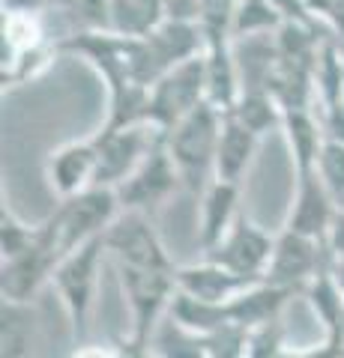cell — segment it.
<instances>
[{"instance_id": "603a6c76", "label": "cell", "mask_w": 344, "mask_h": 358, "mask_svg": "<svg viewBox=\"0 0 344 358\" xmlns=\"http://www.w3.org/2000/svg\"><path fill=\"white\" fill-rule=\"evenodd\" d=\"M165 18V0H111V30L120 36H147Z\"/></svg>"}, {"instance_id": "d6986e66", "label": "cell", "mask_w": 344, "mask_h": 358, "mask_svg": "<svg viewBox=\"0 0 344 358\" xmlns=\"http://www.w3.org/2000/svg\"><path fill=\"white\" fill-rule=\"evenodd\" d=\"M287 150L294 159V171H315L317 167V155L324 150L326 141V129L324 120L315 117V110H284V122H282Z\"/></svg>"}, {"instance_id": "83f0119b", "label": "cell", "mask_w": 344, "mask_h": 358, "mask_svg": "<svg viewBox=\"0 0 344 358\" xmlns=\"http://www.w3.org/2000/svg\"><path fill=\"white\" fill-rule=\"evenodd\" d=\"M296 358H344V334H324V341L308 346V350H294Z\"/></svg>"}, {"instance_id": "8fae6325", "label": "cell", "mask_w": 344, "mask_h": 358, "mask_svg": "<svg viewBox=\"0 0 344 358\" xmlns=\"http://www.w3.org/2000/svg\"><path fill=\"white\" fill-rule=\"evenodd\" d=\"M273 251H275L273 233H266L263 227H258V224L246 215V212H240V218L234 221V227L228 230V236L221 239L213 251H207L201 257L231 268V272H237V275L263 281L266 266L273 260Z\"/></svg>"}, {"instance_id": "9a60e30c", "label": "cell", "mask_w": 344, "mask_h": 358, "mask_svg": "<svg viewBox=\"0 0 344 358\" xmlns=\"http://www.w3.org/2000/svg\"><path fill=\"white\" fill-rule=\"evenodd\" d=\"M254 284H261L258 278L237 275L213 260H204V257L198 263L177 266V289L198 301H209V305H225Z\"/></svg>"}, {"instance_id": "f546056e", "label": "cell", "mask_w": 344, "mask_h": 358, "mask_svg": "<svg viewBox=\"0 0 344 358\" xmlns=\"http://www.w3.org/2000/svg\"><path fill=\"white\" fill-rule=\"evenodd\" d=\"M326 24H329V30H332V33H336V39H341V42H344V0H329Z\"/></svg>"}, {"instance_id": "4dcf8cb0", "label": "cell", "mask_w": 344, "mask_h": 358, "mask_svg": "<svg viewBox=\"0 0 344 358\" xmlns=\"http://www.w3.org/2000/svg\"><path fill=\"white\" fill-rule=\"evenodd\" d=\"M329 251L336 257H344V209H338L336 221H332V230H329Z\"/></svg>"}, {"instance_id": "9c48e42d", "label": "cell", "mask_w": 344, "mask_h": 358, "mask_svg": "<svg viewBox=\"0 0 344 358\" xmlns=\"http://www.w3.org/2000/svg\"><path fill=\"white\" fill-rule=\"evenodd\" d=\"M105 248L123 266L156 268V272H177L165 242L153 227V215L147 212H120L114 224L105 230Z\"/></svg>"}, {"instance_id": "d4e9b609", "label": "cell", "mask_w": 344, "mask_h": 358, "mask_svg": "<svg viewBox=\"0 0 344 358\" xmlns=\"http://www.w3.org/2000/svg\"><path fill=\"white\" fill-rule=\"evenodd\" d=\"M282 24H284V18L273 6V0H234V21H231L234 42L270 36Z\"/></svg>"}, {"instance_id": "7c38bea8", "label": "cell", "mask_w": 344, "mask_h": 358, "mask_svg": "<svg viewBox=\"0 0 344 358\" xmlns=\"http://www.w3.org/2000/svg\"><path fill=\"white\" fill-rule=\"evenodd\" d=\"M159 129L153 126H129L120 131H96L99 141V171L96 182L99 188H117L123 179L135 173V167L144 162V155L150 152L153 141H156Z\"/></svg>"}, {"instance_id": "f1b7e54d", "label": "cell", "mask_w": 344, "mask_h": 358, "mask_svg": "<svg viewBox=\"0 0 344 358\" xmlns=\"http://www.w3.org/2000/svg\"><path fill=\"white\" fill-rule=\"evenodd\" d=\"M69 358H123L117 343H81Z\"/></svg>"}, {"instance_id": "4fadbf2b", "label": "cell", "mask_w": 344, "mask_h": 358, "mask_svg": "<svg viewBox=\"0 0 344 358\" xmlns=\"http://www.w3.org/2000/svg\"><path fill=\"white\" fill-rule=\"evenodd\" d=\"M57 263H60L57 251L51 248V242L42 236L39 227V239L25 254L4 260V266H0V293H4L6 301H27V305H33L39 289L51 284Z\"/></svg>"}, {"instance_id": "d6a6232c", "label": "cell", "mask_w": 344, "mask_h": 358, "mask_svg": "<svg viewBox=\"0 0 344 358\" xmlns=\"http://www.w3.org/2000/svg\"><path fill=\"white\" fill-rule=\"evenodd\" d=\"M332 278H336V284L344 296V257H336V260H332Z\"/></svg>"}, {"instance_id": "ffe728a7", "label": "cell", "mask_w": 344, "mask_h": 358, "mask_svg": "<svg viewBox=\"0 0 344 358\" xmlns=\"http://www.w3.org/2000/svg\"><path fill=\"white\" fill-rule=\"evenodd\" d=\"M39 338L36 308L27 301H6L0 308V358H27Z\"/></svg>"}, {"instance_id": "ba28073f", "label": "cell", "mask_w": 344, "mask_h": 358, "mask_svg": "<svg viewBox=\"0 0 344 358\" xmlns=\"http://www.w3.org/2000/svg\"><path fill=\"white\" fill-rule=\"evenodd\" d=\"M207 54L186 60L150 90V126L171 131L183 117L201 108L207 99Z\"/></svg>"}, {"instance_id": "e0dca14e", "label": "cell", "mask_w": 344, "mask_h": 358, "mask_svg": "<svg viewBox=\"0 0 344 358\" xmlns=\"http://www.w3.org/2000/svg\"><path fill=\"white\" fill-rule=\"evenodd\" d=\"M240 182H225V179H213L209 188L201 194V224H198V248L201 254L213 251L216 245L228 236L240 218Z\"/></svg>"}, {"instance_id": "52a82bcc", "label": "cell", "mask_w": 344, "mask_h": 358, "mask_svg": "<svg viewBox=\"0 0 344 358\" xmlns=\"http://www.w3.org/2000/svg\"><path fill=\"white\" fill-rule=\"evenodd\" d=\"M183 188L180 171L168 152V143H165V131L156 134L150 152L144 155V162L135 167V173L129 179H123L114 192L123 212H147L153 215L162 203H168L171 194H177Z\"/></svg>"}, {"instance_id": "3957f363", "label": "cell", "mask_w": 344, "mask_h": 358, "mask_svg": "<svg viewBox=\"0 0 344 358\" xmlns=\"http://www.w3.org/2000/svg\"><path fill=\"white\" fill-rule=\"evenodd\" d=\"M123 212L117 200L114 188H87L72 197H63L60 206L39 224L42 236L51 242V248L57 251L63 260L66 254H72L75 248H81L84 242H90L114 224V218Z\"/></svg>"}, {"instance_id": "5bb4252c", "label": "cell", "mask_w": 344, "mask_h": 358, "mask_svg": "<svg viewBox=\"0 0 344 358\" xmlns=\"http://www.w3.org/2000/svg\"><path fill=\"white\" fill-rule=\"evenodd\" d=\"M338 215V203L332 200V194L326 192L324 179L315 171H303L296 173V188H294V206L287 212V230L303 233L308 239L317 242H329V230L332 221Z\"/></svg>"}, {"instance_id": "8992f818", "label": "cell", "mask_w": 344, "mask_h": 358, "mask_svg": "<svg viewBox=\"0 0 344 358\" xmlns=\"http://www.w3.org/2000/svg\"><path fill=\"white\" fill-rule=\"evenodd\" d=\"M120 287L129 301L132 334L135 343L150 346L159 322L168 317L171 301L177 296V272H156V268H138L117 263Z\"/></svg>"}, {"instance_id": "cb8c5ba5", "label": "cell", "mask_w": 344, "mask_h": 358, "mask_svg": "<svg viewBox=\"0 0 344 358\" xmlns=\"http://www.w3.org/2000/svg\"><path fill=\"white\" fill-rule=\"evenodd\" d=\"M153 358H209L207 334H198L192 329L180 326L171 313L159 322L156 334L150 341Z\"/></svg>"}, {"instance_id": "6da1fadb", "label": "cell", "mask_w": 344, "mask_h": 358, "mask_svg": "<svg viewBox=\"0 0 344 358\" xmlns=\"http://www.w3.org/2000/svg\"><path fill=\"white\" fill-rule=\"evenodd\" d=\"M204 48L207 42L198 21L165 18L147 36H126L129 75L138 87L153 90L171 69L204 54Z\"/></svg>"}, {"instance_id": "ac0fdd59", "label": "cell", "mask_w": 344, "mask_h": 358, "mask_svg": "<svg viewBox=\"0 0 344 358\" xmlns=\"http://www.w3.org/2000/svg\"><path fill=\"white\" fill-rule=\"evenodd\" d=\"M258 143H261L258 134H252L240 120L225 114L221 138H219V152H216V179L242 185V179H246L249 167H252L254 152H258Z\"/></svg>"}, {"instance_id": "836d02e7", "label": "cell", "mask_w": 344, "mask_h": 358, "mask_svg": "<svg viewBox=\"0 0 344 358\" xmlns=\"http://www.w3.org/2000/svg\"><path fill=\"white\" fill-rule=\"evenodd\" d=\"M338 42H341V39H338ZM341 54H344V42H341Z\"/></svg>"}, {"instance_id": "277c9868", "label": "cell", "mask_w": 344, "mask_h": 358, "mask_svg": "<svg viewBox=\"0 0 344 358\" xmlns=\"http://www.w3.org/2000/svg\"><path fill=\"white\" fill-rule=\"evenodd\" d=\"M105 254L108 248H105V233H102V236L84 242L81 248H75L72 254H66L51 275V287L57 289L63 310L69 317L75 346H81L87 338V322H90V310H93V299L99 287V268H102Z\"/></svg>"}, {"instance_id": "2e32d148", "label": "cell", "mask_w": 344, "mask_h": 358, "mask_svg": "<svg viewBox=\"0 0 344 358\" xmlns=\"http://www.w3.org/2000/svg\"><path fill=\"white\" fill-rule=\"evenodd\" d=\"M48 182L60 197H72L78 192H87L96 182L99 171V141L96 134L87 141H72L66 147L54 150L48 155Z\"/></svg>"}, {"instance_id": "7402d4cb", "label": "cell", "mask_w": 344, "mask_h": 358, "mask_svg": "<svg viewBox=\"0 0 344 358\" xmlns=\"http://www.w3.org/2000/svg\"><path fill=\"white\" fill-rule=\"evenodd\" d=\"M303 299L320 320L324 334H344V296L336 284V278H332V266L305 284Z\"/></svg>"}, {"instance_id": "484cf974", "label": "cell", "mask_w": 344, "mask_h": 358, "mask_svg": "<svg viewBox=\"0 0 344 358\" xmlns=\"http://www.w3.org/2000/svg\"><path fill=\"white\" fill-rule=\"evenodd\" d=\"M317 176L324 179L326 192L338 203V209H344V141L326 134L324 150L317 155Z\"/></svg>"}, {"instance_id": "44dd1931", "label": "cell", "mask_w": 344, "mask_h": 358, "mask_svg": "<svg viewBox=\"0 0 344 358\" xmlns=\"http://www.w3.org/2000/svg\"><path fill=\"white\" fill-rule=\"evenodd\" d=\"M231 117L240 120L252 134L263 138V134L282 129L284 110L279 105V99H275L266 87H242V93L237 99L234 110H231Z\"/></svg>"}, {"instance_id": "30bf717a", "label": "cell", "mask_w": 344, "mask_h": 358, "mask_svg": "<svg viewBox=\"0 0 344 358\" xmlns=\"http://www.w3.org/2000/svg\"><path fill=\"white\" fill-rule=\"evenodd\" d=\"M332 260H336V254L329 251V242L308 239L303 233H294L284 227L275 236V251L270 266H266L263 281L275 287H294L305 293V284L315 275L324 272V268H329Z\"/></svg>"}, {"instance_id": "5b68a950", "label": "cell", "mask_w": 344, "mask_h": 358, "mask_svg": "<svg viewBox=\"0 0 344 358\" xmlns=\"http://www.w3.org/2000/svg\"><path fill=\"white\" fill-rule=\"evenodd\" d=\"M57 51L60 42L48 39L39 13H4V57H0L4 90L39 78L51 66Z\"/></svg>"}, {"instance_id": "4316f807", "label": "cell", "mask_w": 344, "mask_h": 358, "mask_svg": "<svg viewBox=\"0 0 344 358\" xmlns=\"http://www.w3.org/2000/svg\"><path fill=\"white\" fill-rule=\"evenodd\" d=\"M36 239H39V227H30V224L18 221L4 206V212H0V254H4V260H13V257L25 254Z\"/></svg>"}, {"instance_id": "1f68e13d", "label": "cell", "mask_w": 344, "mask_h": 358, "mask_svg": "<svg viewBox=\"0 0 344 358\" xmlns=\"http://www.w3.org/2000/svg\"><path fill=\"white\" fill-rule=\"evenodd\" d=\"M51 0H4V13H39Z\"/></svg>"}, {"instance_id": "7a4b0ae2", "label": "cell", "mask_w": 344, "mask_h": 358, "mask_svg": "<svg viewBox=\"0 0 344 358\" xmlns=\"http://www.w3.org/2000/svg\"><path fill=\"white\" fill-rule=\"evenodd\" d=\"M221 122H225V114L213 102H204L177 122L171 131H165V143H168V152L180 171L183 188L195 197H201L216 179Z\"/></svg>"}]
</instances>
